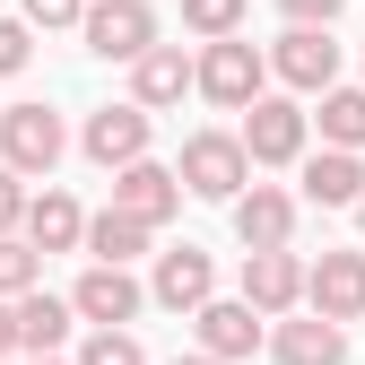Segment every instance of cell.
Segmentation results:
<instances>
[{
    "instance_id": "ba28073f",
    "label": "cell",
    "mask_w": 365,
    "mask_h": 365,
    "mask_svg": "<svg viewBox=\"0 0 365 365\" xmlns=\"http://www.w3.org/2000/svg\"><path fill=\"white\" fill-rule=\"evenodd\" d=\"M269 331L261 348L279 356V365H348V322H331V313H269Z\"/></svg>"
},
{
    "instance_id": "8fae6325",
    "label": "cell",
    "mask_w": 365,
    "mask_h": 365,
    "mask_svg": "<svg viewBox=\"0 0 365 365\" xmlns=\"http://www.w3.org/2000/svg\"><path fill=\"white\" fill-rule=\"evenodd\" d=\"M140 304H148V287L130 279L122 261H96V269L70 287V313H78V322H140Z\"/></svg>"
},
{
    "instance_id": "e0dca14e",
    "label": "cell",
    "mask_w": 365,
    "mask_h": 365,
    "mask_svg": "<svg viewBox=\"0 0 365 365\" xmlns=\"http://www.w3.org/2000/svg\"><path fill=\"white\" fill-rule=\"evenodd\" d=\"M18 226H26V244H35V252H78L87 209H78L70 192H53V182H43V192L26 200V217H18Z\"/></svg>"
},
{
    "instance_id": "277c9868",
    "label": "cell",
    "mask_w": 365,
    "mask_h": 365,
    "mask_svg": "<svg viewBox=\"0 0 365 365\" xmlns=\"http://www.w3.org/2000/svg\"><path fill=\"white\" fill-rule=\"evenodd\" d=\"M70 148V130L53 105H0V165L9 174H53Z\"/></svg>"
},
{
    "instance_id": "7c38bea8",
    "label": "cell",
    "mask_w": 365,
    "mask_h": 365,
    "mask_svg": "<svg viewBox=\"0 0 365 365\" xmlns=\"http://www.w3.org/2000/svg\"><path fill=\"white\" fill-rule=\"evenodd\" d=\"M78 148L96 157L105 174L130 165V157H148V105H96V113H87V130H78Z\"/></svg>"
},
{
    "instance_id": "4dcf8cb0",
    "label": "cell",
    "mask_w": 365,
    "mask_h": 365,
    "mask_svg": "<svg viewBox=\"0 0 365 365\" xmlns=\"http://www.w3.org/2000/svg\"><path fill=\"white\" fill-rule=\"evenodd\" d=\"M35 365H61V356H53V348H43V356H35Z\"/></svg>"
},
{
    "instance_id": "cb8c5ba5",
    "label": "cell",
    "mask_w": 365,
    "mask_h": 365,
    "mask_svg": "<svg viewBox=\"0 0 365 365\" xmlns=\"http://www.w3.org/2000/svg\"><path fill=\"white\" fill-rule=\"evenodd\" d=\"M78 365H148V356H140V339H130L122 322H96L87 348H78Z\"/></svg>"
},
{
    "instance_id": "4fadbf2b",
    "label": "cell",
    "mask_w": 365,
    "mask_h": 365,
    "mask_svg": "<svg viewBox=\"0 0 365 365\" xmlns=\"http://www.w3.org/2000/svg\"><path fill=\"white\" fill-rule=\"evenodd\" d=\"M226 209H235V244H244V252L287 244V235H296V192H279V182H244Z\"/></svg>"
},
{
    "instance_id": "44dd1931",
    "label": "cell",
    "mask_w": 365,
    "mask_h": 365,
    "mask_svg": "<svg viewBox=\"0 0 365 365\" xmlns=\"http://www.w3.org/2000/svg\"><path fill=\"white\" fill-rule=\"evenodd\" d=\"M322 148H365V87H322Z\"/></svg>"
},
{
    "instance_id": "2e32d148",
    "label": "cell",
    "mask_w": 365,
    "mask_h": 365,
    "mask_svg": "<svg viewBox=\"0 0 365 365\" xmlns=\"http://www.w3.org/2000/svg\"><path fill=\"white\" fill-rule=\"evenodd\" d=\"M192 96V53L182 43H148V53H130V105H182Z\"/></svg>"
},
{
    "instance_id": "7402d4cb",
    "label": "cell",
    "mask_w": 365,
    "mask_h": 365,
    "mask_svg": "<svg viewBox=\"0 0 365 365\" xmlns=\"http://www.w3.org/2000/svg\"><path fill=\"white\" fill-rule=\"evenodd\" d=\"M244 9H252V0H182V26H192L200 43L209 35H244Z\"/></svg>"
},
{
    "instance_id": "9a60e30c",
    "label": "cell",
    "mask_w": 365,
    "mask_h": 365,
    "mask_svg": "<svg viewBox=\"0 0 365 365\" xmlns=\"http://www.w3.org/2000/svg\"><path fill=\"white\" fill-rule=\"evenodd\" d=\"M200 296H217V269H209V252H200V244H174V252H157L148 304H165V313H192Z\"/></svg>"
},
{
    "instance_id": "d6986e66",
    "label": "cell",
    "mask_w": 365,
    "mask_h": 365,
    "mask_svg": "<svg viewBox=\"0 0 365 365\" xmlns=\"http://www.w3.org/2000/svg\"><path fill=\"white\" fill-rule=\"evenodd\" d=\"M9 313H18V348L26 356H43V348H61L70 339V296H43V287H26V296H9Z\"/></svg>"
},
{
    "instance_id": "7a4b0ae2",
    "label": "cell",
    "mask_w": 365,
    "mask_h": 365,
    "mask_svg": "<svg viewBox=\"0 0 365 365\" xmlns=\"http://www.w3.org/2000/svg\"><path fill=\"white\" fill-rule=\"evenodd\" d=\"M174 182H182L192 200H235L244 182H252V157H244V140H235V130H192V140H182Z\"/></svg>"
},
{
    "instance_id": "484cf974",
    "label": "cell",
    "mask_w": 365,
    "mask_h": 365,
    "mask_svg": "<svg viewBox=\"0 0 365 365\" xmlns=\"http://www.w3.org/2000/svg\"><path fill=\"white\" fill-rule=\"evenodd\" d=\"M78 9H87V0H18L26 26H78Z\"/></svg>"
},
{
    "instance_id": "4316f807",
    "label": "cell",
    "mask_w": 365,
    "mask_h": 365,
    "mask_svg": "<svg viewBox=\"0 0 365 365\" xmlns=\"http://www.w3.org/2000/svg\"><path fill=\"white\" fill-rule=\"evenodd\" d=\"M18 217H26V174L0 165V235H18Z\"/></svg>"
},
{
    "instance_id": "ffe728a7",
    "label": "cell",
    "mask_w": 365,
    "mask_h": 365,
    "mask_svg": "<svg viewBox=\"0 0 365 365\" xmlns=\"http://www.w3.org/2000/svg\"><path fill=\"white\" fill-rule=\"evenodd\" d=\"M148 235H157V226H140V217H122V209H96V217H87V235H78V244L96 252V261H122V269H130V261L148 252Z\"/></svg>"
},
{
    "instance_id": "1f68e13d",
    "label": "cell",
    "mask_w": 365,
    "mask_h": 365,
    "mask_svg": "<svg viewBox=\"0 0 365 365\" xmlns=\"http://www.w3.org/2000/svg\"><path fill=\"white\" fill-rule=\"evenodd\" d=\"M356 226H365V192H356Z\"/></svg>"
},
{
    "instance_id": "9c48e42d",
    "label": "cell",
    "mask_w": 365,
    "mask_h": 365,
    "mask_svg": "<svg viewBox=\"0 0 365 365\" xmlns=\"http://www.w3.org/2000/svg\"><path fill=\"white\" fill-rule=\"evenodd\" d=\"M113 209H122V217H140V226H165V217L182 209V182H174V165H157V157H130V165H113Z\"/></svg>"
},
{
    "instance_id": "6da1fadb",
    "label": "cell",
    "mask_w": 365,
    "mask_h": 365,
    "mask_svg": "<svg viewBox=\"0 0 365 365\" xmlns=\"http://www.w3.org/2000/svg\"><path fill=\"white\" fill-rule=\"evenodd\" d=\"M192 87H200L209 105L244 113L261 87H269V53H261V43H244V35H209L200 53H192Z\"/></svg>"
},
{
    "instance_id": "3957f363",
    "label": "cell",
    "mask_w": 365,
    "mask_h": 365,
    "mask_svg": "<svg viewBox=\"0 0 365 365\" xmlns=\"http://www.w3.org/2000/svg\"><path fill=\"white\" fill-rule=\"evenodd\" d=\"M235 140H244V157H252V165H296V157H304V140H313V113H304L296 96H252Z\"/></svg>"
},
{
    "instance_id": "52a82bcc",
    "label": "cell",
    "mask_w": 365,
    "mask_h": 365,
    "mask_svg": "<svg viewBox=\"0 0 365 365\" xmlns=\"http://www.w3.org/2000/svg\"><path fill=\"white\" fill-rule=\"evenodd\" d=\"M269 70H279L296 96H322V87H339V43H331V26H287L279 43H269Z\"/></svg>"
},
{
    "instance_id": "d4e9b609",
    "label": "cell",
    "mask_w": 365,
    "mask_h": 365,
    "mask_svg": "<svg viewBox=\"0 0 365 365\" xmlns=\"http://www.w3.org/2000/svg\"><path fill=\"white\" fill-rule=\"evenodd\" d=\"M26 35H35L26 18H0V78H18V70L35 61V43H26Z\"/></svg>"
},
{
    "instance_id": "5b68a950",
    "label": "cell",
    "mask_w": 365,
    "mask_h": 365,
    "mask_svg": "<svg viewBox=\"0 0 365 365\" xmlns=\"http://www.w3.org/2000/svg\"><path fill=\"white\" fill-rule=\"evenodd\" d=\"M192 331H200V356L244 365V356L269 339V313H252L244 296H200V304H192Z\"/></svg>"
},
{
    "instance_id": "5bb4252c",
    "label": "cell",
    "mask_w": 365,
    "mask_h": 365,
    "mask_svg": "<svg viewBox=\"0 0 365 365\" xmlns=\"http://www.w3.org/2000/svg\"><path fill=\"white\" fill-rule=\"evenodd\" d=\"M304 304L331 313V322H356L365 313V252H322L304 269Z\"/></svg>"
},
{
    "instance_id": "f546056e",
    "label": "cell",
    "mask_w": 365,
    "mask_h": 365,
    "mask_svg": "<svg viewBox=\"0 0 365 365\" xmlns=\"http://www.w3.org/2000/svg\"><path fill=\"white\" fill-rule=\"evenodd\" d=\"M174 365H217V356H174Z\"/></svg>"
},
{
    "instance_id": "30bf717a",
    "label": "cell",
    "mask_w": 365,
    "mask_h": 365,
    "mask_svg": "<svg viewBox=\"0 0 365 365\" xmlns=\"http://www.w3.org/2000/svg\"><path fill=\"white\" fill-rule=\"evenodd\" d=\"M244 304H252V313H296V304H304V261H296L287 244L244 252Z\"/></svg>"
},
{
    "instance_id": "ac0fdd59",
    "label": "cell",
    "mask_w": 365,
    "mask_h": 365,
    "mask_svg": "<svg viewBox=\"0 0 365 365\" xmlns=\"http://www.w3.org/2000/svg\"><path fill=\"white\" fill-rule=\"evenodd\" d=\"M304 165V200L313 209H356V192H365V157L356 148H322V157H296Z\"/></svg>"
},
{
    "instance_id": "83f0119b",
    "label": "cell",
    "mask_w": 365,
    "mask_h": 365,
    "mask_svg": "<svg viewBox=\"0 0 365 365\" xmlns=\"http://www.w3.org/2000/svg\"><path fill=\"white\" fill-rule=\"evenodd\" d=\"M279 9H287V26H339L348 0H279Z\"/></svg>"
},
{
    "instance_id": "8992f818",
    "label": "cell",
    "mask_w": 365,
    "mask_h": 365,
    "mask_svg": "<svg viewBox=\"0 0 365 365\" xmlns=\"http://www.w3.org/2000/svg\"><path fill=\"white\" fill-rule=\"evenodd\" d=\"M78 35H87L96 61H130V53L157 43V9H148V0H87V9H78Z\"/></svg>"
},
{
    "instance_id": "f1b7e54d",
    "label": "cell",
    "mask_w": 365,
    "mask_h": 365,
    "mask_svg": "<svg viewBox=\"0 0 365 365\" xmlns=\"http://www.w3.org/2000/svg\"><path fill=\"white\" fill-rule=\"evenodd\" d=\"M18 348V313H9V296H0V356Z\"/></svg>"
},
{
    "instance_id": "603a6c76",
    "label": "cell",
    "mask_w": 365,
    "mask_h": 365,
    "mask_svg": "<svg viewBox=\"0 0 365 365\" xmlns=\"http://www.w3.org/2000/svg\"><path fill=\"white\" fill-rule=\"evenodd\" d=\"M35 279H43V252L26 235H0V296H26Z\"/></svg>"
}]
</instances>
